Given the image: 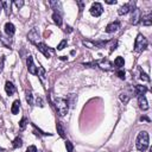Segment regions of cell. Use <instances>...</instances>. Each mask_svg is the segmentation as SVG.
Wrapping results in <instances>:
<instances>
[{"mask_svg": "<svg viewBox=\"0 0 152 152\" xmlns=\"http://www.w3.org/2000/svg\"><path fill=\"white\" fill-rule=\"evenodd\" d=\"M5 92L7 93V95H12V94H14V92H15V87H14V84H13L12 82H10V81H7L6 84H5Z\"/></svg>", "mask_w": 152, "mask_h": 152, "instance_id": "obj_14", "label": "cell"}, {"mask_svg": "<svg viewBox=\"0 0 152 152\" xmlns=\"http://www.w3.org/2000/svg\"><path fill=\"white\" fill-rule=\"evenodd\" d=\"M140 80H143V81H150V77L147 76V74L145 73V71H143V69H140Z\"/></svg>", "mask_w": 152, "mask_h": 152, "instance_id": "obj_26", "label": "cell"}, {"mask_svg": "<svg viewBox=\"0 0 152 152\" xmlns=\"http://www.w3.org/2000/svg\"><path fill=\"white\" fill-rule=\"evenodd\" d=\"M147 48V39L143 35H138L134 42V51L135 52H143Z\"/></svg>", "mask_w": 152, "mask_h": 152, "instance_id": "obj_3", "label": "cell"}, {"mask_svg": "<svg viewBox=\"0 0 152 152\" xmlns=\"http://www.w3.org/2000/svg\"><path fill=\"white\" fill-rule=\"evenodd\" d=\"M0 4H1L3 9L5 10V13L9 15V14L11 13V1H1Z\"/></svg>", "mask_w": 152, "mask_h": 152, "instance_id": "obj_21", "label": "cell"}, {"mask_svg": "<svg viewBox=\"0 0 152 152\" xmlns=\"http://www.w3.org/2000/svg\"><path fill=\"white\" fill-rule=\"evenodd\" d=\"M26 101L30 106H32L33 105V95L31 92H26Z\"/></svg>", "mask_w": 152, "mask_h": 152, "instance_id": "obj_24", "label": "cell"}, {"mask_svg": "<svg viewBox=\"0 0 152 152\" xmlns=\"http://www.w3.org/2000/svg\"><path fill=\"white\" fill-rule=\"evenodd\" d=\"M137 149L141 152H145L149 149V133L141 131L137 137Z\"/></svg>", "mask_w": 152, "mask_h": 152, "instance_id": "obj_1", "label": "cell"}, {"mask_svg": "<svg viewBox=\"0 0 152 152\" xmlns=\"http://www.w3.org/2000/svg\"><path fill=\"white\" fill-rule=\"evenodd\" d=\"M61 60H62V61H66L67 57H66V56H61Z\"/></svg>", "mask_w": 152, "mask_h": 152, "instance_id": "obj_38", "label": "cell"}, {"mask_svg": "<svg viewBox=\"0 0 152 152\" xmlns=\"http://www.w3.org/2000/svg\"><path fill=\"white\" fill-rule=\"evenodd\" d=\"M5 32H6V35L9 36V37H12L14 35L15 27H14V25H13L12 23H6L5 24Z\"/></svg>", "mask_w": 152, "mask_h": 152, "instance_id": "obj_12", "label": "cell"}, {"mask_svg": "<svg viewBox=\"0 0 152 152\" xmlns=\"http://www.w3.org/2000/svg\"><path fill=\"white\" fill-rule=\"evenodd\" d=\"M14 4H15V6H17L18 9H20V7L24 6V1H23V0H19V1L17 0V1H14Z\"/></svg>", "mask_w": 152, "mask_h": 152, "instance_id": "obj_33", "label": "cell"}, {"mask_svg": "<svg viewBox=\"0 0 152 152\" xmlns=\"http://www.w3.org/2000/svg\"><path fill=\"white\" fill-rule=\"evenodd\" d=\"M36 103H37V106H39V107H43L44 105H43V100H42V98H37L36 99Z\"/></svg>", "mask_w": 152, "mask_h": 152, "instance_id": "obj_32", "label": "cell"}, {"mask_svg": "<svg viewBox=\"0 0 152 152\" xmlns=\"http://www.w3.org/2000/svg\"><path fill=\"white\" fill-rule=\"evenodd\" d=\"M25 126H26V118H23L20 120V123H19V127L21 130H24V129H25Z\"/></svg>", "mask_w": 152, "mask_h": 152, "instance_id": "obj_31", "label": "cell"}, {"mask_svg": "<svg viewBox=\"0 0 152 152\" xmlns=\"http://www.w3.org/2000/svg\"><path fill=\"white\" fill-rule=\"evenodd\" d=\"M19 108H20V101L19 100H15L13 102L12 107H11V113L12 114H18L19 113Z\"/></svg>", "mask_w": 152, "mask_h": 152, "instance_id": "obj_17", "label": "cell"}, {"mask_svg": "<svg viewBox=\"0 0 152 152\" xmlns=\"http://www.w3.org/2000/svg\"><path fill=\"white\" fill-rule=\"evenodd\" d=\"M131 9H132V6H131V4H125L124 6H121L119 9V11H118V13L120 14V15H125V14H127L130 11H131Z\"/></svg>", "mask_w": 152, "mask_h": 152, "instance_id": "obj_15", "label": "cell"}, {"mask_svg": "<svg viewBox=\"0 0 152 152\" xmlns=\"http://www.w3.org/2000/svg\"><path fill=\"white\" fill-rule=\"evenodd\" d=\"M26 64H27V70H29V73L32 74V75H36V74H37V67L35 66V63H33L32 56H27Z\"/></svg>", "mask_w": 152, "mask_h": 152, "instance_id": "obj_6", "label": "cell"}, {"mask_svg": "<svg viewBox=\"0 0 152 152\" xmlns=\"http://www.w3.org/2000/svg\"><path fill=\"white\" fill-rule=\"evenodd\" d=\"M119 98H120V100H121L124 103H127V102H129V100H130V95L124 92V93H120Z\"/></svg>", "mask_w": 152, "mask_h": 152, "instance_id": "obj_22", "label": "cell"}, {"mask_svg": "<svg viewBox=\"0 0 152 152\" xmlns=\"http://www.w3.org/2000/svg\"><path fill=\"white\" fill-rule=\"evenodd\" d=\"M39 38H41V36H39V31L37 29H32L27 33V39H29L31 43H33V44H37L38 43Z\"/></svg>", "mask_w": 152, "mask_h": 152, "instance_id": "obj_5", "label": "cell"}, {"mask_svg": "<svg viewBox=\"0 0 152 152\" xmlns=\"http://www.w3.org/2000/svg\"><path fill=\"white\" fill-rule=\"evenodd\" d=\"M119 29H120V23L119 21H113V23H110L107 25L106 32L107 33H113V32H115V31H118Z\"/></svg>", "mask_w": 152, "mask_h": 152, "instance_id": "obj_7", "label": "cell"}, {"mask_svg": "<svg viewBox=\"0 0 152 152\" xmlns=\"http://www.w3.org/2000/svg\"><path fill=\"white\" fill-rule=\"evenodd\" d=\"M26 152H37V149H36V146L31 145V146H29V147H27Z\"/></svg>", "mask_w": 152, "mask_h": 152, "instance_id": "obj_34", "label": "cell"}, {"mask_svg": "<svg viewBox=\"0 0 152 152\" xmlns=\"http://www.w3.org/2000/svg\"><path fill=\"white\" fill-rule=\"evenodd\" d=\"M125 64V61H124V57H121V56H119V57H117L114 60V66L118 68V69H121Z\"/></svg>", "mask_w": 152, "mask_h": 152, "instance_id": "obj_19", "label": "cell"}, {"mask_svg": "<svg viewBox=\"0 0 152 152\" xmlns=\"http://www.w3.org/2000/svg\"><path fill=\"white\" fill-rule=\"evenodd\" d=\"M141 20V13L139 9H134L133 10V15H132V24L133 25H137L139 24V21Z\"/></svg>", "mask_w": 152, "mask_h": 152, "instance_id": "obj_9", "label": "cell"}, {"mask_svg": "<svg viewBox=\"0 0 152 152\" xmlns=\"http://www.w3.org/2000/svg\"><path fill=\"white\" fill-rule=\"evenodd\" d=\"M147 92V88L145 86H141V84H137L134 87V93L138 95V96H140V95H144Z\"/></svg>", "mask_w": 152, "mask_h": 152, "instance_id": "obj_13", "label": "cell"}, {"mask_svg": "<svg viewBox=\"0 0 152 152\" xmlns=\"http://www.w3.org/2000/svg\"><path fill=\"white\" fill-rule=\"evenodd\" d=\"M96 64H98L101 69H105V70H110V69H112V66H113L108 60H101V61L96 62Z\"/></svg>", "mask_w": 152, "mask_h": 152, "instance_id": "obj_11", "label": "cell"}, {"mask_svg": "<svg viewBox=\"0 0 152 152\" xmlns=\"http://www.w3.org/2000/svg\"><path fill=\"white\" fill-rule=\"evenodd\" d=\"M66 31H68V32H71V31H73V29H71L70 26H67L66 27Z\"/></svg>", "mask_w": 152, "mask_h": 152, "instance_id": "obj_37", "label": "cell"}, {"mask_svg": "<svg viewBox=\"0 0 152 152\" xmlns=\"http://www.w3.org/2000/svg\"><path fill=\"white\" fill-rule=\"evenodd\" d=\"M66 147H67V151H68V152H73V151H74V145H73V143L69 141V140H66Z\"/></svg>", "mask_w": 152, "mask_h": 152, "instance_id": "obj_27", "label": "cell"}, {"mask_svg": "<svg viewBox=\"0 0 152 152\" xmlns=\"http://www.w3.org/2000/svg\"><path fill=\"white\" fill-rule=\"evenodd\" d=\"M141 23H143L144 26H151V24H152V14H147V15L141 17Z\"/></svg>", "mask_w": 152, "mask_h": 152, "instance_id": "obj_16", "label": "cell"}, {"mask_svg": "<svg viewBox=\"0 0 152 152\" xmlns=\"http://www.w3.org/2000/svg\"><path fill=\"white\" fill-rule=\"evenodd\" d=\"M37 49L41 51L46 58H49L50 57V52H49V49H48V46L44 44V43H37Z\"/></svg>", "mask_w": 152, "mask_h": 152, "instance_id": "obj_10", "label": "cell"}, {"mask_svg": "<svg viewBox=\"0 0 152 152\" xmlns=\"http://www.w3.org/2000/svg\"><path fill=\"white\" fill-rule=\"evenodd\" d=\"M106 4H109V5H112V4H117V0H106Z\"/></svg>", "mask_w": 152, "mask_h": 152, "instance_id": "obj_36", "label": "cell"}, {"mask_svg": "<svg viewBox=\"0 0 152 152\" xmlns=\"http://www.w3.org/2000/svg\"><path fill=\"white\" fill-rule=\"evenodd\" d=\"M52 19H54L55 24H57L58 26L62 25V15H61L60 12H54V14H52Z\"/></svg>", "mask_w": 152, "mask_h": 152, "instance_id": "obj_18", "label": "cell"}, {"mask_svg": "<svg viewBox=\"0 0 152 152\" xmlns=\"http://www.w3.org/2000/svg\"><path fill=\"white\" fill-rule=\"evenodd\" d=\"M39 71H41V73H39V75H38V76L41 77V81H42V82H44V81H45V70L41 67V68H39Z\"/></svg>", "mask_w": 152, "mask_h": 152, "instance_id": "obj_29", "label": "cell"}, {"mask_svg": "<svg viewBox=\"0 0 152 152\" xmlns=\"http://www.w3.org/2000/svg\"><path fill=\"white\" fill-rule=\"evenodd\" d=\"M21 145H23V140H21L20 137H17V138L13 140V147H14V149H18V147H20Z\"/></svg>", "mask_w": 152, "mask_h": 152, "instance_id": "obj_23", "label": "cell"}, {"mask_svg": "<svg viewBox=\"0 0 152 152\" xmlns=\"http://www.w3.org/2000/svg\"><path fill=\"white\" fill-rule=\"evenodd\" d=\"M117 75L119 76V78L125 80V70H124V69H119V70L117 71Z\"/></svg>", "mask_w": 152, "mask_h": 152, "instance_id": "obj_30", "label": "cell"}, {"mask_svg": "<svg viewBox=\"0 0 152 152\" xmlns=\"http://www.w3.org/2000/svg\"><path fill=\"white\" fill-rule=\"evenodd\" d=\"M140 121H147V123H150V119L147 117H141L140 118Z\"/></svg>", "mask_w": 152, "mask_h": 152, "instance_id": "obj_35", "label": "cell"}, {"mask_svg": "<svg viewBox=\"0 0 152 152\" xmlns=\"http://www.w3.org/2000/svg\"><path fill=\"white\" fill-rule=\"evenodd\" d=\"M0 11H1V7H0Z\"/></svg>", "mask_w": 152, "mask_h": 152, "instance_id": "obj_39", "label": "cell"}, {"mask_svg": "<svg viewBox=\"0 0 152 152\" xmlns=\"http://www.w3.org/2000/svg\"><path fill=\"white\" fill-rule=\"evenodd\" d=\"M67 44H68V42H67V39H63V41L58 44V46H57V50H63L64 48L67 46Z\"/></svg>", "mask_w": 152, "mask_h": 152, "instance_id": "obj_28", "label": "cell"}, {"mask_svg": "<svg viewBox=\"0 0 152 152\" xmlns=\"http://www.w3.org/2000/svg\"><path fill=\"white\" fill-rule=\"evenodd\" d=\"M89 11H90V14L94 15V17H100V15L102 14V12H103V7L100 3H94Z\"/></svg>", "mask_w": 152, "mask_h": 152, "instance_id": "obj_4", "label": "cell"}, {"mask_svg": "<svg viewBox=\"0 0 152 152\" xmlns=\"http://www.w3.org/2000/svg\"><path fill=\"white\" fill-rule=\"evenodd\" d=\"M54 105H55L56 110H57V113H58L61 117H64V115L68 113L69 103H68L67 100L61 99V98H56V99L54 100Z\"/></svg>", "mask_w": 152, "mask_h": 152, "instance_id": "obj_2", "label": "cell"}, {"mask_svg": "<svg viewBox=\"0 0 152 152\" xmlns=\"http://www.w3.org/2000/svg\"><path fill=\"white\" fill-rule=\"evenodd\" d=\"M49 4L55 10V12H57V10H60V7H61V3H58V1H50Z\"/></svg>", "mask_w": 152, "mask_h": 152, "instance_id": "obj_25", "label": "cell"}, {"mask_svg": "<svg viewBox=\"0 0 152 152\" xmlns=\"http://www.w3.org/2000/svg\"><path fill=\"white\" fill-rule=\"evenodd\" d=\"M57 133L60 134V137L61 138H66V130H64V127H63L62 123H57Z\"/></svg>", "mask_w": 152, "mask_h": 152, "instance_id": "obj_20", "label": "cell"}, {"mask_svg": "<svg viewBox=\"0 0 152 152\" xmlns=\"http://www.w3.org/2000/svg\"><path fill=\"white\" fill-rule=\"evenodd\" d=\"M138 103H139V108L143 110H147L149 109V103L145 98V95H140L138 96Z\"/></svg>", "mask_w": 152, "mask_h": 152, "instance_id": "obj_8", "label": "cell"}]
</instances>
